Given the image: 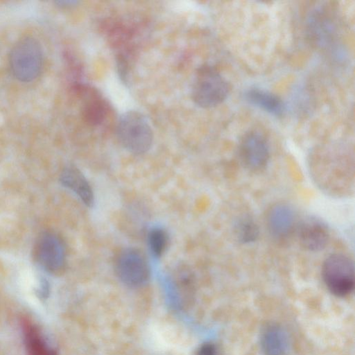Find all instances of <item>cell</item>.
Listing matches in <instances>:
<instances>
[{"label":"cell","instance_id":"cell-1","mask_svg":"<svg viewBox=\"0 0 355 355\" xmlns=\"http://www.w3.org/2000/svg\"><path fill=\"white\" fill-rule=\"evenodd\" d=\"M116 136L120 144L129 153L142 155L151 148L153 133L146 116L137 110L124 112L119 118Z\"/></svg>","mask_w":355,"mask_h":355},{"label":"cell","instance_id":"cell-2","mask_svg":"<svg viewBox=\"0 0 355 355\" xmlns=\"http://www.w3.org/2000/svg\"><path fill=\"white\" fill-rule=\"evenodd\" d=\"M230 85L213 66L203 64L195 73L191 95L196 105L211 108L222 103L230 92Z\"/></svg>","mask_w":355,"mask_h":355},{"label":"cell","instance_id":"cell-3","mask_svg":"<svg viewBox=\"0 0 355 355\" xmlns=\"http://www.w3.org/2000/svg\"><path fill=\"white\" fill-rule=\"evenodd\" d=\"M9 64L18 80L23 83L34 80L41 72L43 64L42 49L39 42L30 37L19 40L10 51Z\"/></svg>","mask_w":355,"mask_h":355},{"label":"cell","instance_id":"cell-4","mask_svg":"<svg viewBox=\"0 0 355 355\" xmlns=\"http://www.w3.org/2000/svg\"><path fill=\"white\" fill-rule=\"evenodd\" d=\"M322 276L331 294L337 297H345L354 287V262L343 254H332L323 263Z\"/></svg>","mask_w":355,"mask_h":355},{"label":"cell","instance_id":"cell-5","mask_svg":"<svg viewBox=\"0 0 355 355\" xmlns=\"http://www.w3.org/2000/svg\"><path fill=\"white\" fill-rule=\"evenodd\" d=\"M115 272L124 285L134 288L144 286L150 275L145 257L133 248H125L119 253L115 261Z\"/></svg>","mask_w":355,"mask_h":355},{"label":"cell","instance_id":"cell-6","mask_svg":"<svg viewBox=\"0 0 355 355\" xmlns=\"http://www.w3.org/2000/svg\"><path fill=\"white\" fill-rule=\"evenodd\" d=\"M239 159L248 170L257 172L263 169L270 158L266 138L259 132L249 131L241 138L238 146Z\"/></svg>","mask_w":355,"mask_h":355},{"label":"cell","instance_id":"cell-7","mask_svg":"<svg viewBox=\"0 0 355 355\" xmlns=\"http://www.w3.org/2000/svg\"><path fill=\"white\" fill-rule=\"evenodd\" d=\"M36 258L46 271L60 272L66 263V250L61 239L51 232L43 234L37 245Z\"/></svg>","mask_w":355,"mask_h":355},{"label":"cell","instance_id":"cell-8","mask_svg":"<svg viewBox=\"0 0 355 355\" xmlns=\"http://www.w3.org/2000/svg\"><path fill=\"white\" fill-rule=\"evenodd\" d=\"M297 232L300 244L311 252L323 250L329 238L327 224L313 216H308L302 219L297 224Z\"/></svg>","mask_w":355,"mask_h":355},{"label":"cell","instance_id":"cell-9","mask_svg":"<svg viewBox=\"0 0 355 355\" xmlns=\"http://www.w3.org/2000/svg\"><path fill=\"white\" fill-rule=\"evenodd\" d=\"M296 215L293 207L286 203H277L268 211L266 226L269 234L275 240H284L293 232Z\"/></svg>","mask_w":355,"mask_h":355},{"label":"cell","instance_id":"cell-10","mask_svg":"<svg viewBox=\"0 0 355 355\" xmlns=\"http://www.w3.org/2000/svg\"><path fill=\"white\" fill-rule=\"evenodd\" d=\"M259 343L263 355H288L290 338L286 330L279 324L267 322L262 327Z\"/></svg>","mask_w":355,"mask_h":355},{"label":"cell","instance_id":"cell-11","mask_svg":"<svg viewBox=\"0 0 355 355\" xmlns=\"http://www.w3.org/2000/svg\"><path fill=\"white\" fill-rule=\"evenodd\" d=\"M309 34L318 46L324 48L331 45L336 37V24L323 10H315L308 21Z\"/></svg>","mask_w":355,"mask_h":355},{"label":"cell","instance_id":"cell-12","mask_svg":"<svg viewBox=\"0 0 355 355\" xmlns=\"http://www.w3.org/2000/svg\"><path fill=\"white\" fill-rule=\"evenodd\" d=\"M62 184L72 191L88 207L94 204L93 189L84 174L73 166H67L60 174Z\"/></svg>","mask_w":355,"mask_h":355},{"label":"cell","instance_id":"cell-13","mask_svg":"<svg viewBox=\"0 0 355 355\" xmlns=\"http://www.w3.org/2000/svg\"><path fill=\"white\" fill-rule=\"evenodd\" d=\"M245 100L254 106L275 116H281L286 111L283 101L276 94L259 87H251L244 93Z\"/></svg>","mask_w":355,"mask_h":355},{"label":"cell","instance_id":"cell-14","mask_svg":"<svg viewBox=\"0 0 355 355\" xmlns=\"http://www.w3.org/2000/svg\"><path fill=\"white\" fill-rule=\"evenodd\" d=\"M24 343L27 355H58L40 329L29 321L22 322Z\"/></svg>","mask_w":355,"mask_h":355},{"label":"cell","instance_id":"cell-15","mask_svg":"<svg viewBox=\"0 0 355 355\" xmlns=\"http://www.w3.org/2000/svg\"><path fill=\"white\" fill-rule=\"evenodd\" d=\"M259 227L254 219L248 214L238 216L233 223V234L242 244L255 242L259 236Z\"/></svg>","mask_w":355,"mask_h":355},{"label":"cell","instance_id":"cell-16","mask_svg":"<svg viewBox=\"0 0 355 355\" xmlns=\"http://www.w3.org/2000/svg\"><path fill=\"white\" fill-rule=\"evenodd\" d=\"M168 241L166 230L160 226L152 227L148 232L147 245L151 257L159 259L164 253Z\"/></svg>","mask_w":355,"mask_h":355},{"label":"cell","instance_id":"cell-17","mask_svg":"<svg viewBox=\"0 0 355 355\" xmlns=\"http://www.w3.org/2000/svg\"><path fill=\"white\" fill-rule=\"evenodd\" d=\"M50 292V287L49 282L45 279H42L40 282V286L36 290V295L41 300H46Z\"/></svg>","mask_w":355,"mask_h":355},{"label":"cell","instance_id":"cell-18","mask_svg":"<svg viewBox=\"0 0 355 355\" xmlns=\"http://www.w3.org/2000/svg\"><path fill=\"white\" fill-rule=\"evenodd\" d=\"M196 355H217L216 347L211 343H205L199 347Z\"/></svg>","mask_w":355,"mask_h":355},{"label":"cell","instance_id":"cell-19","mask_svg":"<svg viewBox=\"0 0 355 355\" xmlns=\"http://www.w3.org/2000/svg\"><path fill=\"white\" fill-rule=\"evenodd\" d=\"M78 1L74 0H64L56 1V3L62 8H71L76 6Z\"/></svg>","mask_w":355,"mask_h":355}]
</instances>
